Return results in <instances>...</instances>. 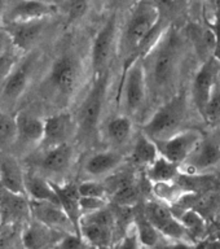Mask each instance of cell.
<instances>
[{
    "mask_svg": "<svg viewBox=\"0 0 220 249\" xmlns=\"http://www.w3.org/2000/svg\"><path fill=\"white\" fill-rule=\"evenodd\" d=\"M186 39L178 29L167 27L158 42L143 56L148 91L163 96L170 93L183 62Z\"/></svg>",
    "mask_w": 220,
    "mask_h": 249,
    "instance_id": "obj_1",
    "label": "cell"
},
{
    "mask_svg": "<svg viewBox=\"0 0 220 249\" xmlns=\"http://www.w3.org/2000/svg\"><path fill=\"white\" fill-rule=\"evenodd\" d=\"M161 17V8L151 0H139L128 17L120 35L118 48L124 56V64L130 65L140 56V50Z\"/></svg>",
    "mask_w": 220,
    "mask_h": 249,
    "instance_id": "obj_2",
    "label": "cell"
},
{
    "mask_svg": "<svg viewBox=\"0 0 220 249\" xmlns=\"http://www.w3.org/2000/svg\"><path fill=\"white\" fill-rule=\"evenodd\" d=\"M189 114L188 99L184 91L172 95L163 105H161L153 116L144 124L143 134L151 138L153 142H162L178 132L186 130L183 128Z\"/></svg>",
    "mask_w": 220,
    "mask_h": 249,
    "instance_id": "obj_3",
    "label": "cell"
},
{
    "mask_svg": "<svg viewBox=\"0 0 220 249\" xmlns=\"http://www.w3.org/2000/svg\"><path fill=\"white\" fill-rule=\"evenodd\" d=\"M108 87V73L95 75L92 86L78 113V134L82 139H91L96 132Z\"/></svg>",
    "mask_w": 220,
    "mask_h": 249,
    "instance_id": "obj_4",
    "label": "cell"
},
{
    "mask_svg": "<svg viewBox=\"0 0 220 249\" xmlns=\"http://www.w3.org/2000/svg\"><path fill=\"white\" fill-rule=\"evenodd\" d=\"M122 99L127 116H132L143 108L147 100L148 83L143 56L136 57L127 68H124L122 82Z\"/></svg>",
    "mask_w": 220,
    "mask_h": 249,
    "instance_id": "obj_5",
    "label": "cell"
},
{
    "mask_svg": "<svg viewBox=\"0 0 220 249\" xmlns=\"http://www.w3.org/2000/svg\"><path fill=\"white\" fill-rule=\"evenodd\" d=\"M117 34H118V18L117 15H112L106 22L101 26L93 39L91 51V64L93 75H100L106 71V66L116 48Z\"/></svg>",
    "mask_w": 220,
    "mask_h": 249,
    "instance_id": "obj_6",
    "label": "cell"
},
{
    "mask_svg": "<svg viewBox=\"0 0 220 249\" xmlns=\"http://www.w3.org/2000/svg\"><path fill=\"white\" fill-rule=\"evenodd\" d=\"M144 213L148 219L157 227L163 236L170 240L192 241L189 233L186 231L179 218H176L172 210L162 201H149L145 205Z\"/></svg>",
    "mask_w": 220,
    "mask_h": 249,
    "instance_id": "obj_7",
    "label": "cell"
},
{
    "mask_svg": "<svg viewBox=\"0 0 220 249\" xmlns=\"http://www.w3.org/2000/svg\"><path fill=\"white\" fill-rule=\"evenodd\" d=\"M220 69L219 58L213 56L209 60L202 62L201 68L198 69L192 83V99L193 104L200 113V116H205L206 107L213 93V89L217 85L218 73Z\"/></svg>",
    "mask_w": 220,
    "mask_h": 249,
    "instance_id": "obj_8",
    "label": "cell"
},
{
    "mask_svg": "<svg viewBox=\"0 0 220 249\" xmlns=\"http://www.w3.org/2000/svg\"><path fill=\"white\" fill-rule=\"evenodd\" d=\"M81 74L79 61L73 53H64L53 62L50 73V83L61 96L69 97L77 89Z\"/></svg>",
    "mask_w": 220,
    "mask_h": 249,
    "instance_id": "obj_9",
    "label": "cell"
},
{
    "mask_svg": "<svg viewBox=\"0 0 220 249\" xmlns=\"http://www.w3.org/2000/svg\"><path fill=\"white\" fill-rule=\"evenodd\" d=\"M202 142L201 132L197 130H183L169 139L157 142L159 155L165 156L172 162L182 166L186 162L198 144Z\"/></svg>",
    "mask_w": 220,
    "mask_h": 249,
    "instance_id": "obj_10",
    "label": "cell"
},
{
    "mask_svg": "<svg viewBox=\"0 0 220 249\" xmlns=\"http://www.w3.org/2000/svg\"><path fill=\"white\" fill-rule=\"evenodd\" d=\"M0 225H18L31 219L30 198L26 195L15 194L0 186Z\"/></svg>",
    "mask_w": 220,
    "mask_h": 249,
    "instance_id": "obj_11",
    "label": "cell"
},
{
    "mask_svg": "<svg viewBox=\"0 0 220 249\" xmlns=\"http://www.w3.org/2000/svg\"><path fill=\"white\" fill-rule=\"evenodd\" d=\"M31 218L50 226L51 229L57 230L64 233H77L73 222L70 221L61 205L50 201H35L30 200Z\"/></svg>",
    "mask_w": 220,
    "mask_h": 249,
    "instance_id": "obj_12",
    "label": "cell"
},
{
    "mask_svg": "<svg viewBox=\"0 0 220 249\" xmlns=\"http://www.w3.org/2000/svg\"><path fill=\"white\" fill-rule=\"evenodd\" d=\"M65 235L31 218L21 232V240L25 249H50L56 247Z\"/></svg>",
    "mask_w": 220,
    "mask_h": 249,
    "instance_id": "obj_13",
    "label": "cell"
},
{
    "mask_svg": "<svg viewBox=\"0 0 220 249\" xmlns=\"http://www.w3.org/2000/svg\"><path fill=\"white\" fill-rule=\"evenodd\" d=\"M56 7L53 4L43 0H18L8 11L5 21L7 23L30 22L36 19H44L53 15Z\"/></svg>",
    "mask_w": 220,
    "mask_h": 249,
    "instance_id": "obj_14",
    "label": "cell"
},
{
    "mask_svg": "<svg viewBox=\"0 0 220 249\" xmlns=\"http://www.w3.org/2000/svg\"><path fill=\"white\" fill-rule=\"evenodd\" d=\"M7 31L12 39V44L19 51L30 50L42 34L44 29V19H36L30 22L7 23Z\"/></svg>",
    "mask_w": 220,
    "mask_h": 249,
    "instance_id": "obj_15",
    "label": "cell"
},
{
    "mask_svg": "<svg viewBox=\"0 0 220 249\" xmlns=\"http://www.w3.org/2000/svg\"><path fill=\"white\" fill-rule=\"evenodd\" d=\"M52 184H53V188L56 190V194H57L58 200H60V205H61L62 209L65 210L70 221L73 222L78 235H81L79 233V225H81L83 213H82L81 209V194H79L78 186L74 183L58 184V183L52 182Z\"/></svg>",
    "mask_w": 220,
    "mask_h": 249,
    "instance_id": "obj_16",
    "label": "cell"
},
{
    "mask_svg": "<svg viewBox=\"0 0 220 249\" xmlns=\"http://www.w3.org/2000/svg\"><path fill=\"white\" fill-rule=\"evenodd\" d=\"M73 120L69 113H58L44 120V138L43 142L48 148L68 143L66 139L71 132Z\"/></svg>",
    "mask_w": 220,
    "mask_h": 249,
    "instance_id": "obj_17",
    "label": "cell"
},
{
    "mask_svg": "<svg viewBox=\"0 0 220 249\" xmlns=\"http://www.w3.org/2000/svg\"><path fill=\"white\" fill-rule=\"evenodd\" d=\"M219 162L220 145H218L214 142L202 140L183 165H188V167H190L189 174H193V173H197L198 170L215 166Z\"/></svg>",
    "mask_w": 220,
    "mask_h": 249,
    "instance_id": "obj_18",
    "label": "cell"
},
{
    "mask_svg": "<svg viewBox=\"0 0 220 249\" xmlns=\"http://www.w3.org/2000/svg\"><path fill=\"white\" fill-rule=\"evenodd\" d=\"M0 186L15 194L26 195L25 171L16 160L8 156L0 159Z\"/></svg>",
    "mask_w": 220,
    "mask_h": 249,
    "instance_id": "obj_19",
    "label": "cell"
},
{
    "mask_svg": "<svg viewBox=\"0 0 220 249\" xmlns=\"http://www.w3.org/2000/svg\"><path fill=\"white\" fill-rule=\"evenodd\" d=\"M17 121V139L25 144H40L44 138V120L19 112Z\"/></svg>",
    "mask_w": 220,
    "mask_h": 249,
    "instance_id": "obj_20",
    "label": "cell"
},
{
    "mask_svg": "<svg viewBox=\"0 0 220 249\" xmlns=\"http://www.w3.org/2000/svg\"><path fill=\"white\" fill-rule=\"evenodd\" d=\"M123 162V156L119 152L106 151L93 153L85 163V170L92 177H102L110 174Z\"/></svg>",
    "mask_w": 220,
    "mask_h": 249,
    "instance_id": "obj_21",
    "label": "cell"
},
{
    "mask_svg": "<svg viewBox=\"0 0 220 249\" xmlns=\"http://www.w3.org/2000/svg\"><path fill=\"white\" fill-rule=\"evenodd\" d=\"M25 188L30 200L50 201L60 205V200L51 180H47L31 171H27L25 173Z\"/></svg>",
    "mask_w": 220,
    "mask_h": 249,
    "instance_id": "obj_22",
    "label": "cell"
},
{
    "mask_svg": "<svg viewBox=\"0 0 220 249\" xmlns=\"http://www.w3.org/2000/svg\"><path fill=\"white\" fill-rule=\"evenodd\" d=\"M73 160V148L69 143H62L56 147L48 148L40 161V166L48 173L60 174L69 169Z\"/></svg>",
    "mask_w": 220,
    "mask_h": 249,
    "instance_id": "obj_23",
    "label": "cell"
},
{
    "mask_svg": "<svg viewBox=\"0 0 220 249\" xmlns=\"http://www.w3.org/2000/svg\"><path fill=\"white\" fill-rule=\"evenodd\" d=\"M180 175V165L172 162L165 156L159 155L152 165L147 167V178L149 182H174Z\"/></svg>",
    "mask_w": 220,
    "mask_h": 249,
    "instance_id": "obj_24",
    "label": "cell"
},
{
    "mask_svg": "<svg viewBox=\"0 0 220 249\" xmlns=\"http://www.w3.org/2000/svg\"><path fill=\"white\" fill-rule=\"evenodd\" d=\"M159 156L155 142L148 138L145 134H140L131 151V161L135 166L148 167L154 162Z\"/></svg>",
    "mask_w": 220,
    "mask_h": 249,
    "instance_id": "obj_25",
    "label": "cell"
},
{
    "mask_svg": "<svg viewBox=\"0 0 220 249\" xmlns=\"http://www.w3.org/2000/svg\"><path fill=\"white\" fill-rule=\"evenodd\" d=\"M29 82V68L27 64L15 68V70L9 74V77L4 81L1 95L5 100L16 101L25 92Z\"/></svg>",
    "mask_w": 220,
    "mask_h": 249,
    "instance_id": "obj_26",
    "label": "cell"
},
{
    "mask_svg": "<svg viewBox=\"0 0 220 249\" xmlns=\"http://www.w3.org/2000/svg\"><path fill=\"white\" fill-rule=\"evenodd\" d=\"M113 231L114 229L106 227V226L99 225L95 222L85 221L81 219L79 225V233L96 248L100 247H110L113 240Z\"/></svg>",
    "mask_w": 220,
    "mask_h": 249,
    "instance_id": "obj_27",
    "label": "cell"
},
{
    "mask_svg": "<svg viewBox=\"0 0 220 249\" xmlns=\"http://www.w3.org/2000/svg\"><path fill=\"white\" fill-rule=\"evenodd\" d=\"M106 138L114 145H122L127 143L132 135V121L130 116L113 117L106 122Z\"/></svg>",
    "mask_w": 220,
    "mask_h": 249,
    "instance_id": "obj_28",
    "label": "cell"
},
{
    "mask_svg": "<svg viewBox=\"0 0 220 249\" xmlns=\"http://www.w3.org/2000/svg\"><path fill=\"white\" fill-rule=\"evenodd\" d=\"M134 225H135L136 232H137L139 240L143 247H147V248L151 249L154 248L155 245L165 237L157 230V227L148 219L144 210L137 212L134 215Z\"/></svg>",
    "mask_w": 220,
    "mask_h": 249,
    "instance_id": "obj_29",
    "label": "cell"
},
{
    "mask_svg": "<svg viewBox=\"0 0 220 249\" xmlns=\"http://www.w3.org/2000/svg\"><path fill=\"white\" fill-rule=\"evenodd\" d=\"M186 187L180 186L174 182H163V183H153V194L159 201L165 204H178L179 200L188 192L184 190Z\"/></svg>",
    "mask_w": 220,
    "mask_h": 249,
    "instance_id": "obj_30",
    "label": "cell"
},
{
    "mask_svg": "<svg viewBox=\"0 0 220 249\" xmlns=\"http://www.w3.org/2000/svg\"><path fill=\"white\" fill-rule=\"evenodd\" d=\"M176 218H179L180 222L184 225L192 240L198 239L202 233L205 232L206 222L197 210L189 208V209H186L184 212H182V214H179Z\"/></svg>",
    "mask_w": 220,
    "mask_h": 249,
    "instance_id": "obj_31",
    "label": "cell"
},
{
    "mask_svg": "<svg viewBox=\"0 0 220 249\" xmlns=\"http://www.w3.org/2000/svg\"><path fill=\"white\" fill-rule=\"evenodd\" d=\"M17 140V121L0 109V147H8Z\"/></svg>",
    "mask_w": 220,
    "mask_h": 249,
    "instance_id": "obj_32",
    "label": "cell"
},
{
    "mask_svg": "<svg viewBox=\"0 0 220 249\" xmlns=\"http://www.w3.org/2000/svg\"><path fill=\"white\" fill-rule=\"evenodd\" d=\"M78 190H79L81 197L105 198L108 195L106 186L97 180H85L81 184H78Z\"/></svg>",
    "mask_w": 220,
    "mask_h": 249,
    "instance_id": "obj_33",
    "label": "cell"
},
{
    "mask_svg": "<svg viewBox=\"0 0 220 249\" xmlns=\"http://www.w3.org/2000/svg\"><path fill=\"white\" fill-rule=\"evenodd\" d=\"M54 249H96L92 244H89L85 237L78 233H66Z\"/></svg>",
    "mask_w": 220,
    "mask_h": 249,
    "instance_id": "obj_34",
    "label": "cell"
},
{
    "mask_svg": "<svg viewBox=\"0 0 220 249\" xmlns=\"http://www.w3.org/2000/svg\"><path fill=\"white\" fill-rule=\"evenodd\" d=\"M207 122H217L220 120V86L215 85L213 89V93L210 96V100L206 107L205 116H203Z\"/></svg>",
    "mask_w": 220,
    "mask_h": 249,
    "instance_id": "obj_35",
    "label": "cell"
},
{
    "mask_svg": "<svg viewBox=\"0 0 220 249\" xmlns=\"http://www.w3.org/2000/svg\"><path fill=\"white\" fill-rule=\"evenodd\" d=\"M91 0H68V23L77 22L85 16Z\"/></svg>",
    "mask_w": 220,
    "mask_h": 249,
    "instance_id": "obj_36",
    "label": "cell"
},
{
    "mask_svg": "<svg viewBox=\"0 0 220 249\" xmlns=\"http://www.w3.org/2000/svg\"><path fill=\"white\" fill-rule=\"evenodd\" d=\"M143 245L140 243L137 232H136L135 225L132 222L131 226H128V230L124 233V237L120 241L118 249H141Z\"/></svg>",
    "mask_w": 220,
    "mask_h": 249,
    "instance_id": "obj_37",
    "label": "cell"
},
{
    "mask_svg": "<svg viewBox=\"0 0 220 249\" xmlns=\"http://www.w3.org/2000/svg\"><path fill=\"white\" fill-rule=\"evenodd\" d=\"M15 62L16 57L11 53V51L7 53L0 54V83L1 85L9 77V74L15 70Z\"/></svg>",
    "mask_w": 220,
    "mask_h": 249,
    "instance_id": "obj_38",
    "label": "cell"
},
{
    "mask_svg": "<svg viewBox=\"0 0 220 249\" xmlns=\"http://www.w3.org/2000/svg\"><path fill=\"white\" fill-rule=\"evenodd\" d=\"M106 206V198L99 197H81L82 213H92Z\"/></svg>",
    "mask_w": 220,
    "mask_h": 249,
    "instance_id": "obj_39",
    "label": "cell"
},
{
    "mask_svg": "<svg viewBox=\"0 0 220 249\" xmlns=\"http://www.w3.org/2000/svg\"><path fill=\"white\" fill-rule=\"evenodd\" d=\"M152 249H194V245L189 241L170 240L167 237H163L162 240Z\"/></svg>",
    "mask_w": 220,
    "mask_h": 249,
    "instance_id": "obj_40",
    "label": "cell"
},
{
    "mask_svg": "<svg viewBox=\"0 0 220 249\" xmlns=\"http://www.w3.org/2000/svg\"><path fill=\"white\" fill-rule=\"evenodd\" d=\"M11 46L13 44H12V39L7 29H0V54L9 52Z\"/></svg>",
    "mask_w": 220,
    "mask_h": 249,
    "instance_id": "obj_41",
    "label": "cell"
},
{
    "mask_svg": "<svg viewBox=\"0 0 220 249\" xmlns=\"http://www.w3.org/2000/svg\"><path fill=\"white\" fill-rule=\"evenodd\" d=\"M205 249H220V239H214V240H206Z\"/></svg>",
    "mask_w": 220,
    "mask_h": 249,
    "instance_id": "obj_42",
    "label": "cell"
},
{
    "mask_svg": "<svg viewBox=\"0 0 220 249\" xmlns=\"http://www.w3.org/2000/svg\"><path fill=\"white\" fill-rule=\"evenodd\" d=\"M8 1H9V0H0V11H3L4 8L7 7Z\"/></svg>",
    "mask_w": 220,
    "mask_h": 249,
    "instance_id": "obj_43",
    "label": "cell"
},
{
    "mask_svg": "<svg viewBox=\"0 0 220 249\" xmlns=\"http://www.w3.org/2000/svg\"><path fill=\"white\" fill-rule=\"evenodd\" d=\"M190 1H192L193 4H196V5H200L203 0H190Z\"/></svg>",
    "mask_w": 220,
    "mask_h": 249,
    "instance_id": "obj_44",
    "label": "cell"
},
{
    "mask_svg": "<svg viewBox=\"0 0 220 249\" xmlns=\"http://www.w3.org/2000/svg\"><path fill=\"white\" fill-rule=\"evenodd\" d=\"M91 1H93V3H96V4H100V3H102L104 0H91Z\"/></svg>",
    "mask_w": 220,
    "mask_h": 249,
    "instance_id": "obj_45",
    "label": "cell"
},
{
    "mask_svg": "<svg viewBox=\"0 0 220 249\" xmlns=\"http://www.w3.org/2000/svg\"><path fill=\"white\" fill-rule=\"evenodd\" d=\"M96 249H110V247H100V248H96Z\"/></svg>",
    "mask_w": 220,
    "mask_h": 249,
    "instance_id": "obj_46",
    "label": "cell"
},
{
    "mask_svg": "<svg viewBox=\"0 0 220 249\" xmlns=\"http://www.w3.org/2000/svg\"><path fill=\"white\" fill-rule=\"evenodd\" d=\"M218 225H219V227H220V213H219V215H218Z\"/></svg>",
    "mask_w": 220,
    "mask_h": 249,
    "instance_id": "obj_47",
    "label": "cell"
},
{
    "mask_svg": "<svg viewBox=\"0 0 220 249\" xmlns=\"http://www.w3.org/2000/svg\"><path fill=\"white\" fill-rule=\"evenodd\" d=\"M141 249H151V248H147V247H143V248Z\"/></svg>",
    "mask_w": 220,
    "mask_h": 249,
    "instance_id": "obj_48",
    "label": "cell"
},
{
    "mask_svg": "<svg viewBox=\"0 0 220 249\" xmlns=\"http://www.w3.org/2000/svg\"><path fill=\"white\" fill-rule=\"evenodd\" d=\"M0 222H1V214H0Z\"/></svg>",
    "mask_w": 220,
    "mask_h": 249,
    "instance_id": "obj_49",
    "label": "cell"
}]
</instances>
